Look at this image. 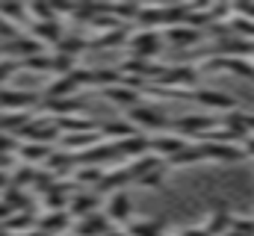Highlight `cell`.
I'll return each instance as SVG.
<instances>
[{"mask_svg":"<svg viewBox=\"0 0 254 236\" xmlns=\"http://www.w3.org/2000/svg\"><path fill=\"white\" fill-rule=\"evenodd\" d=\"M163 177H166V166H160V169L142 175L139 177V183H142V186H163Z\"/></svg>","mask_w":254,"mask_h":236,"instance_id":"20","label":"cell"},{"mask_svg":"<svg viewBox=\"0 0 254 236\" xmlns=\"http://www.w3.org/2000/svg\"><path fill=\"white\" fill-rule=\"evenodd\" d=\"M9 216H12V210H9V207H6V204L0 201V225H3V222H6Z\"/></svg>","mask_w":254,"mask_h":236,"instance_id":"23","label":"cell"},{"mask_svg":"<svg viewBox=\"0 0 254 236\" xmlns=\"http://www.w3.org/2000/svg\"><path fill=\"white\" fill-rule=\"evenodd\" d=\"M190 98H195L198 104H204V107H210V110H225V113L240 110V104H237L231 95L216 92V89H198V92H190Z\"/></svg>","mask_w":254,"mask_h":236,"instance_id":"4","label":"cell"},{"mask_svg":"<svg viewBox=\"0 0 254 236\" xmlns=\"http://www.w3.org/2000/svg\"><path fill=\"white\" fill-rule=\"evenodd\" d=\"M104 95H107L113 104L125 107V110H133V107H139V101H142V92H133V89H127V86H110Z\"/></svg>","mask_w":254,"mask_h":236,"instance_id":"11","label":"cell"},{"mask_svg":"<svg viewBox=\"0 0 254 236\" xmlns=\"http://www.w3.org/2000/svg\"><path fill=\"white\" fill-rule=\"evenodd\" d=\"M127 234L130 236H163V231H160V225H151V222H133Z\"/></svg>","mask_w":254,"mask_h":236,"instance_id":"17","label":"cell"},{"mask_svg":"<svg viewBox=\"0 0 254 236\" xmlns=\"http://www.w3.org/2000/svg\"><path fill=\"white\" fill-rule=\"evenodd\" d=\"M127 124L133 127H142V130H166L169 127V118L163 116L160 110H151V107H133V110H127Z\"/></svg>","mask_w":254,"mask_h":236,"instance_id":"2","label":"cell"},{"mask_svg":"<svg viewBox=\"0 0 254 236\" xmlns=\"http://www.w3.org/2000/svg\"><path fill=\"white\" fill-rule=\"evenodd\" d=\"M15 68H18V59H0V86L15 74Z\"/></svg>","mask_w":254,"mask_h":236,"instance_id":"21","label":"cell"},{"mask_svg":"<svg viewBox=\"0 0 254 236\" xmlns=\"http://www.w3.org/2000/svg\"><path fill=\"white\" fill-rule=\"evenodd\" d=\"M0 236H12V234H6V231H3V228H0Z\"/></svg>","mask_w":254,"mask_h":236,"instance_id":"27","label":"cell"},{"mask_svg":"<svg viewBox=\"0 0 254 236\" xmlns=\"http://www.w3.org/2000/svg\"><path fill=\"white\" fill-rule=\"evenodd\" d=\"M36 225H39L36 231H42V234H48V236H57V234H63V231L71 228V216L65 210L63 213H45Z\"/></svg>","mask_w":254,"mask_h":236,"instance_id":"9","label":"cell"},{"mask_svg":"<svg viewBox=\"0 0 254 236\" xmlns=\"http://www.w3.org/2000/svg\"><path fill=\"white\" fill-rule=\"evenodd\" d=\"M0 36H3V39H15V36H18V30H15L12 24H6V21L0 18Z\"/></svg>","mask_w":254,"mask_h":236,"instance_id":"22","label":"cell"},{"mask_svg":"<svg viewBox=\"0 0 254 236\" xmlns=\"http://www.w3.org/2000/svg\"><path fill=\"white\" fill-rule=\"evenodd\" d=\"M231 219H234V216H228V210H213V216H210V222L204 225V231L210 236H219L222 231H231Z\"/></svg>","mask_w":254,"mask_h":236,"instance_id":"16","label":"cell"},{"mask_svg":"<svg viewBox=\"0 0 254 236\" xmlns=\"http://www.w3.org/2000/svg\"><path fill=\"white\" fill-rule=\"evenodd\" d=\"M104 236H127V231H116V228H113V231H107Z\"/></svg>","mask_w":254,"mask_h":236,"instance_id":"24","label":"cell"},{"mask_svg":"<svg viewBox=\"0 0 254 236\" xmlns=\"http://www.w3.org/2000/svg\"><path fill=\"white\" fill-rule=\"evenodd\" d=\"M130 210H133V204H130V198H127V192H113V198H110V204H107V222H127L130 219Z\"/></svg>","mask_w":254,"mask_h":236,"instance_id":"7","label":"cell"},{"mask_svg":"<svg viewBox=\"0 0 254 236\" xmlns=\"http://www.w3.org/2000/svg\"><path fill=\"white\" fill-rule=\"evenodd\" d=\"M231 231L240 236H254V219H231Z\"/></svg>","mask_w":254,"mask_h":236,"instance_id":"18","label":"cell"},{"mask_svg":"<svg viewBox=\"0 0 254 236\" xmlns=\"http://www.w3.org/2000/svg\"><path fill=\"white\" fill-rule=\"evenodd\" d=\"M65 148H71V151H80V148H92V145H98L101 142V133L95 130V133H74V136H63Z\"/></svg>","mask_w":254,"mask_h":236,"instance_id":"15","label":"cell"},{"mask_svg":"<svg viewBox=\"0 0 254 236\" xmlns=\"http://www.w3.org/2000/svg\"><path fill=\"white\" fill-rule=\"evenodd\" d=\"M163 36L157 30H142V33H133L130 36V57L133 59H145L151 62V57H157L163 48Z\"/></svg>","mask_w":254,"mask_h":236,"instance_id":"1","label":"cell"},{"mask_svg":"<svg viewBox=\"0 0 254 236\" xmlns=\"http://www.w3.org/2000/svg\"><path fill=\"white\" fill-rule=\"evenodd\" d=\"M21 160H24V166H36V163H48V157L54 154L48 145H39V142H24V145H18V151H15Z\"/></svg>","mask_w":254,"mask_h":236,"instance_id":"10","label":"cell"},{"mask_svg":"<svg viewBox=\"0 0 254 236\" xmlns=\"http://www.w3.org/2000/svg\"><path fill=\"white\" fill-rule=\"evenodd\" d=\"M39 104L36 92H24V89H0V113H24L30 107Z\"/></svg>","mask_w":254,"mask_h":236,"instance_id":"3","label":"cell"},{"mask_svg":"<svg viewBox=\"0 0 254 236\" xmlns=\"http://www.w3.org/2000/svg\"><path fill=\"white\" fill-rule=\"evenodd\" d=\"M6 51H9L12 57H18V62H24V59L42 54V45H39L36 39H30V36H15V39H9Z\"/></svg>","mask_w":254,"mask_h":236,"instance_id":"8","label":"cell"},{"mask_svg":"<svg viewBox=\"0 0 254 236\" xmlns=\"http://www.w3.org/2000/svg\"><path fill=\"white\" fill-rule=\"evenodd\" d=\"M30 39H36L42 48H45V45H60V39H63V24H60V18H57V21L30 24Z\"/></svg>","mask_w":254,"mask_h":236,"instance_id":"6","label":"cell"},{"mask_svg":"<svg viewBox=\"0 0 254 236\" xmlns=\"http://www.w3.org/2000/svg\"><path fill=\"white\" fill-rule=\"evenodd\" d=\"M166 39H169L175 48H190V45L198 42V30H192V27H187V24H178V27H169Z\"/></svg>","mask_w":254,"mask_h":236,"instance_id":"12","label":"cell"},{"mask_svg":"<svg viewBox=\"0 0 254 236\" xmlns=\"http://www.w3.org/2000/svg\"><path fill=\"white\" fill-rule=\"evenodd\" d=\"M246 142H249V151H252V154H254V136H249Z\"/></svg>","mask_w":254,"mask_h":236,"instance_id":"26","label":"cell"},{"mask_svg":"<svg viewBox=\"0 0 254 236\" xmlns=\"http://www.w3.org/2000/svg\"><path fill=\"white\" fill-rule=\"evenodd\" d=\"M86 48H89V42H86L83 36H63V39H60V45H57V54L77 59L83 51H86Z\"/></svg>","mask_w":254,"mask_h":236,"instance_id":"14","label":"cell"},{"mask_svg":"<svg viewBox=\"0 0 254 236\" xmlns=\"http://www.w3.org/2000/svg\"><path fill=\"white\" fill-rule=\"evenodd\" d=\"M21 236H48V234H42V231H27V234H21Z\"/></svg>","mask_w":254,"mask_h":236,"instance_id":"25","label":"cell"},{"mask_svg":"<svg viewBox=\"0 0 254 236\" xmlns=\"http://www.w3.org/2000/svg\"><path fill=\"white\" fill-rule=\"evenodd\" d=\"M190 145V139H184V136H172V133H157L154 139H151V151H154V157H160V160H169V157H175L181 148H187Z\"/></svg>","mask_w":254,"mask_h":236,"instance_id":"5","label":"cell"},{"mask_svg":"<svg viewBox=\"0 0 254 236\" xmlns=\"http://www.w3.org/2000/svg\"><path fill=\"white\" fill-rule=\"evenodd\" d=\"M98 204H101V198L98 195H77V198H71L68 201V210L74 213V216H92L95 210H98Z\"/></svg>","mask_w":254,"mask_h":236,"instance_id":"13","label":"cell"},{"mask_svg":"<svg viewBox=\"0 0 254 236\" xmlns=\"http://www.w3.org/2000/svg\"><path fill=\"white\" fill-rule=\"evenodd\" d=\"M18 151V142H15V136H9V133H0V157H6V160H12V154Z\"/></svg>","mask_w":254,"mask_h":236,"instance_id":"19","label":"cell"}]
</instances>
